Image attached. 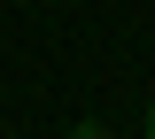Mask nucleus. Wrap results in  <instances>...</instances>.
Segmentation results:
<instances>
[{"instance_id": "f257e3e1", "label": "nucleus", "mask_w": 155, "mask_h": 139, "mask_svg": "<svg viewBox=\"0 0 155 139\" xmlns=\"http://www.w3.org/2000/svg\"><path fill=\"white\" fill-rule=\"evenodd\" d=\"M70 139H109V124H93V116H85V124H70Z\"/></svg>"}, {"instance_id": "f03ea898", "label": "nucleus", "mask_w": 155, "mask_h": 139, "mask_svg": "<svg viewBox=\"0 0 155 139\" xmlns=\"http://www.w3.org/2000/svg\"><path fill=\"white\" fill-rule=\"evenodd\" d=\"M147 139H155V100H147Z\"/></svg>"}]
</instances>
